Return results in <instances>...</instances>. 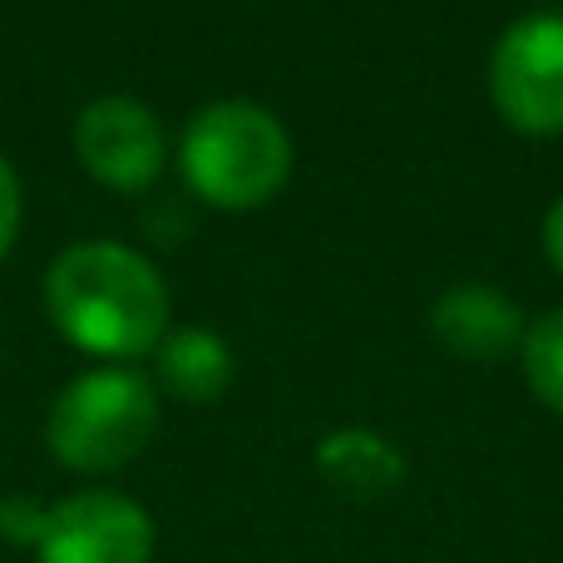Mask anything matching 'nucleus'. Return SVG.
I'll list each match as a JSON object with an SVG mask.
<instances>
[{"label": "nucleus", "mask_w": 563, "mask_h": 563, "mask_svg": "<svg viewBox=\"0 0 563 563\" xmlns=\"http://www.w3.org/2000/svg\"><path fill=\"white\" fill-rule=\"evenodd\" d=\"M158 430V390L134 366H95L55 396L45 445L75 475H114L148 450Z\"/></svg>", "instance_id": "3"}, {"label": "nucleus", "mask_w": 563, "mask_h": 563, "mask_svg": "<svg viewBox=\"0 0 563 563\" xmlns=\"http://www.w3.org/2000/svg\"><path fill=\"white\" fill-rule=\"evenodd\" d=\"M20 213H25L20 178H15V168L0 158V263L10 257V247H15V238H20Z\"/></svg>", "instance_id": "12"}, {"label": "nucleus", "mask_w": 563, "mask_h": 563, "mask_svg": "<svg viewBox=\"0 0 563 563\" xmlns=\"http://www.w3.org/2000/svg\"><path fill=\"white\" fill-rule=\"evenodd\" d=\"M75 158L109 194H144L168 164V139L144 99L99 95L75 119Z\"/></svg>", "instance_id": "6"}, {"label": "nucleus", "mask_w": 563, "mask_h": 563, "mask_svg": "<svg viewBox=\"0 0 563 563\" xmlns=\"http://www.w3.org/2000/svg\"><path fill=\"white\" fill-rule=\"evenodd\" d=\"M45 307L69 346L119 366L164 341L168 282L144 253L95 238L55 253L45 273Z\"/></svg>", "instance_id": "1"}, {"label": "nucleus", "mask_w": 563, "mask_h": 563, "mask_svg": "<svg viewBox=\"0 0 563 563\" xmlns=\"http://www.w3.org/2000/svg\"><path fill=\"white\" fill-rule=\"evenodd\" d=\"M519 361H525L534 396L563 416V307H549L544 317L529 321L525 341H519Z\"/></svg>", "instance_id": "10"}, {"label": "nucleus", "mask_w": 563, "mask_h": 563, "mask_svg": "<svg viewBox=\"0 0 563 563\" xmlns=\"http://www.w3.org/2000/svg\"><path fill=\"white\" fill-rule=\"evenodd\" d=\"M154 519L139 499L119 489H75L55 499L45 534L35 544L40 563H154Z\"/></svg>", "instance_id": "5"}, {"label": "nucleus", "mask_w": 563, "mask_h": 563, "mask_svg": "<svg viewBox=\"0 0 563 563\" xmlns=\"http://www.w3.org/2000/svg\"><path fill=\"white\" fill-rule=\"evenodd\" d=\"M178 168L203 203L247 213L282 194L291 174V134L253 99H218L198 109L178 144Z\"/></svg>", "instance_id": "2"}, {"label": "nucleus", "mask_w": 563, "mask_h": 563, "mask_svg": "<svg viewBox=\"0 0 563 563\" xmlns=\"http://www.w3.org/2000/svg\"><path fill=\"white\" fill-rule=\"evenodd\" d=\"M544 253H549V263H554V273L563 277V194L544 213Z\"/></svg>", "instance_id": "13"}, {"label": "nucleus", "mask_w": 563, "mask_h": 563, "mask_svg": "<svg viewBox=\"0 0 563 563\" xmlns=\"http://www.w3.org/2000/svg\"><path fill=\"white\" fill-rule=\"evenodd\" d=\"M154 356H158V386L178 400H194V406L223 400L228 386H233V376H238L233 346L208 327L164 331V341L154 346Z\"/></svg>", "instance_id": "8"}, {"label": "nucleus", "mask_w": 563, "mask_h": 563, "mask_svg": "<svg viewBox=\"0 0 563 563\" xmlns=\"http://www.w3.org/2000/svg\"><path fill=\"white\" fill-rule=\"evenodd\" d=\"M317 470L327 485H336L351 499H386L406 479V455L376 430H331L317 445Z\"/></svg>", "instance_id": "9"}, {"label": "nucleus", "mask_w": 563, "mask_h": 563, "mask_svg": "<svg viewBox=\"0 0 563 563\" xmlns=\"http://www.w3.org/2000/svg\"><path fill=\"white\" fill-rule=\"evenodd\" d=\"M489 99L519 134H563V15H525L499 35Z\"/></svg>", "instance_id": "4"}, {"label": "nucleus", "mask_w": 563, "mask_h": 563, "mask_svg": "<svg viewBox=\"0 0 563 563\" xmlns=\"http://www.w3.org/2000/svg\"><path fill=\"white\" fill-rule=\"evenodd\" d=\"M45 515L49 505H40L35 495H5L0 499V539L15 549H35L45 534Z\"/></svg>", "instance_id": "11"}, {"label": "nucleus", "mask_w": 563, "mask_h": 563, "mask_svg": "<svg viewBox=\"0 0 563 563\" xmlns=\"http://www.w3.org/2000/svg\"><path fill=\"white\" fill-rule=\"evenodd\" d=\"M430 331L450 356L465 361H495L525 341V317H519L515 297L485 282H465V287L440 291L430 307Z\"/></svg>", "instance_id": "7"}]
</instances>
